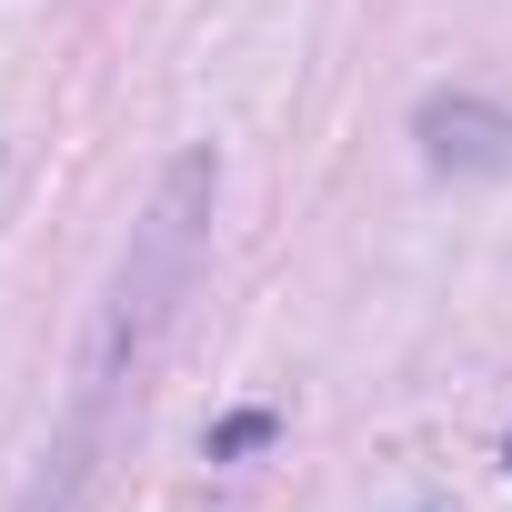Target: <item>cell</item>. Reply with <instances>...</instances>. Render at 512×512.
Returning <instances> with one entry per match:
<instances>
[{"mask_svg": "<svg viewBox=\"0 0 512 512\" xmlns=\"http://www.w3.org/2000/svg\"><path fill=\"white\" fill-rule=\"evenodd\" d=\"M251 442H272V412H241V422H221V432H211V462H231V452H251Z\"/></svg>", "mask_w": 512, "mask_h": 512, "instance_id": "obj_3", "label": "cell"}, {"mask_svg": "<svg viewBox=\"0 0 512 512\" xmlns=\"http://www.w3.org/2000/svg\"><path fill=\"white\" fill-rule=\"evenodd\" d=\"M211 181H221L211 151H191V161H171V181H161L151 211L131 221L121 272H111L101 322H91V352H81L71 402H61V432H51V462H41V482H31L21 512H91V482H101L121 422L141 412V372H151V352H161V332H171V312H181V292H191V272H201Z\"/></svg>", "mask_w": 512, "mask_h": 512, "instance_id": "obj_1", "label": "cell"}, {"mask_svg": "<svg viewBox=\"0 0 512 512\" xmlns=\"http://www.w3.org/2000/svg\"><path fill=\"white\" fill-rule=\"evenodd\" d=\"M422 151H432V171H512V111H492V101H422Z\"/></svg>", "mask_w": 512, "mask_h": 512, "instance_id": "obj_2", "label": "cell"}]
</instances>
